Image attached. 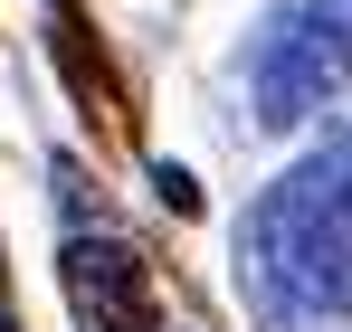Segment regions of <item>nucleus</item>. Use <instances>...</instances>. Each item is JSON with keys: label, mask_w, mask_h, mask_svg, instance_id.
Wrapping results in <instances>:
<instances>
[{"label": "nucleus", "mask_w": 352, "mask_h": 332, "mask_svg": "<svg viewBox=\"0 0 352 332\" xmlns=\"http://www.w3.org/2000/svg\"><path fill=\"white\" fill-rule=\"evenodd\" d=\"M352 86V0H276L267 38L248 57V95H257V123H314Z\"/></svg>", "instance_id": "2"}, {"label": "nucleus", "mask_w": 352, "mask_h": 332, "mask_svg": "<svg viewBox=\"0 0 352 332\" xmlns=\"http://www.w3.org/2000/svg\"><path fill=\"white\" fill-rule=\"evenodd\" d=\"M153 190H162L172 209H200V190H190V171H181V162H153Z\"/></svg>", "instance_id": "3"}, {"label": "nucleus", "mask_w": 352, "mask_h": 332, "mask_svg": "<svg viewBox=\"0 0 352 332\" xmlns=\"http://www.w3.org/2000/svg\"><path fill=\"white\" fill-rule=\"evenodd\" d=\"M238 266L257 285L267 323H352V123L324 133L248 209Z\"/></svg>", "instance_id": "1"}]
</instances>
